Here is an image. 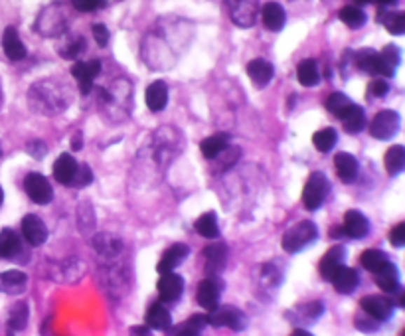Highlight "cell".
Listing matches in <instances>:
<instances>
[{
  "label": "cell",
  "instance_id": "obj_29",
  "mask_svg": "<svg viewBox=\"0 0 405 336\" xmlns=\"http://www.w3.org/2000/svg\"><path fill=\"white\" fill-rule=\"evenodd\" d=\"M296 79L298 83L305 87H315L320 81V74H318V65L315 60H305L296 67Z\"/></svg>",
  "mask_w": 405,
  "mask_h": 336
},
{
  "label": "cell",
  "instance_id": "obj_45",
  "mask_svg": "<svg viewBox=\"0 0 405 336\" xmlns=\"http://www.w3.org/2000/svg\"><path fill=\"white\" fill-rule=\"evenodd\" d=\"M93 38H95V42L99 46H105L109 42V30L105 28V24H95L93 26Z\"/></svg>",
  "mask_w": 405,
  "mask_h": 336
},
{
  "label": "cell",
  "instance_id": "obj_43",
  "mask_svg": "<svg viewBox=\"0 0 405 336\" xmlns=\"http://www.w3.org/2000/svg\"><path fill=\"white\" fill-rule=\"evenodd\" d=\"M390 241L395 248H404L405 246V224H397L392 231H390Z\"/></svg>",
  "mask_w": 405,
  "mask_h": 336
},
{
  "label": "cell",
  "instance_id": "obj_7",
  "mask_svg": "<svg viewBox=\"0 0 405 336\" xmlns=\"http://www.w3.org/2000/svg\"><path fill=\"white\" fill-rule=\"evenodd\" d=\"M362 311L368 316H372L373 321H390L394 316V303L390 297H364L362 299Z\"/></svg>",
  "mask_w": 405,
  "mask_h": 336
},
{
  "label": "cell",
  "instance_id": "obj_39",
  "mask_svg": "<svg viewBox=\"0 0 405 336\" xmlns=\"http://www.w3.org/2000/svg\"><path fill=\"white\" fill-rule=\"evenodd\" d=\"M385 24V30L394 36H401L405 32V14L401 12H394L387 16V20L383 22Z\"/></svg>",
  "mask_w": 405,
  "mask_h": 336
},
{
  "label": "cell",
  "instance_id": "obj_34",
  "mask_svg": "<svg viewBox=\"0 0 405 336\" xmlns=\"http://www.w3.org/2000/svg\"><path fill=\"white\" fill-rule=\"evenodd\" d=\"M352 105H354V103H352L350 99L346 98L344 93H332V95L327 99V109H329L334 117H338V119H342V117L350 111Z\"/></svg>",
  "mask_w": 405,
  "mask_h": 336
},
{
  "label": "cell",
  "instance_id": "obj_24",
  "mask_svg": "<svg viewBox=\"0 0 405 336\" xmlns=\"http://www.w3.org/2000/svg\"><path fill=\"white\" fill-rule=\"evenodd\" d=\"M146 326L154 330H170L172 326V316L166 311L163 303H154L146 311Z\"/></svg>",
  "mask_w": 405,
  "mask_h": 336
},
{
  "label": "cell",
  "instance_id": "obj_8",
  "mask_svg": "<svg viewBox=\"0 0 405 336\" xmlns=\"http://www.w3.org/2000/svg\"><path fill=\"white\" fill-rule=\"evenodd\" d=\"M208 325L228 326V328H233V330H241L245 326V316L233 307H221V309L216 307V309L210 311Z\"/></svg>",
  "mask_w": 405,
  "mask_h": 336
},
{
  "label": "cell",
  "instance_id": "obj_44",
  "mask_svg": "<svg viewBox=\"0 0 405 336\" xmlns=\"http://www.w3.org/2000/svg\"><path fill=\"white\" fill-rule=\"evenodd\" d=\"M387 91H390V86L385 79H373L370 83V93L373 98H383V95H387Z\"/></svg>",
  "mask_w": 405,
  "mask_h": 336
},
{
  "label": "cell",
  "instance_id": "obj_35",
  "mask_svg": "<svg viewBox=\"0 0 405 336\" xmlns=\"http://www.w3.org/2000/svg\"><path fill=\"white\" fill-rule=\"evenodd\" d=\"M362 265H364V269H368V271L376 273L378 269H382L383 265L387 263V255L380 250H366L362 253Z\"/></svg>",
  "mask_w": 405,
  "mask_h": 336
},
{
  "label": "cell",
  "instance_id": "obj_6",
  "mask_svg": "<svg viewBox=\"0 0 405 336\" xmlns=\"http://www.w3.org/2000/svg\"><path fill=\"white\" fill-rule=\"evenodd\" d=\"M24 190H26V194L30 196V200L36 202V204H50L52 202V198H54V190H52V186L50 182L46 180V176L38 173H32L26 176V180H24Z\"/></svg>",
  "mask_w": 405,
  "mask_h": 336
},
{
  "label": "cell",
  "instance_id": "obj_33",
  "mask_svg": "<svg viewBox=\"0 0 405 336\" xmlns=\"http://www.w3.org/2000/svg\"><path fill=\"white\" fill-rule=\"evenodd\" d=\"M336 139H338L336 130L332 129V127H327V129H320L315 133V137H313V145L317 147V151L329 152L334 149Z\"/></svg>",
  "mask_w": 405,
  "mask_h": 336
},
{
  "label": "cell",
  "instance_id": "obj_16",
  "mask_svg": "<svg viewBox=\"0 0 405 336\" xmlns=\"http://www.w3.org/2000/svg\"><path fill=\"white\" fill-rule=\"evenodd\" d=\"M344 260H346V250L342 248V246H336V248H332V250L320 260V275H322V279H327L330 281L332 279V275L338 271L340 267L344 265Z\"/></svg>",
  "mask_w": 405,
  "mask_h": 336
},
{
  "label": "cell",
  "instance_id": "obj_42",
  "mask_svg": "<svg viewBox=\"0 0 405 336\" xmlns=\"http://www.w3.org/2000/svg\"><path fill=\"white\" fill-rule=\"evenodd\" d=\"M71 4L79 12H93L103 4V0H71Z\"/></svg>",
  "mask_w": 405,
  "mask_h": 336
},
{
  "label": "cell",
  "instance_id": "obj_14",
  "mask_svg": "<svg viewBox=\"0 0 405 336\" xmlns=\"http://www.w3.org/2000/svg\"><path fill=\"white\" fill-rule=\"evenodd\" d=\"M330 281H332V285H334L336 293L348 295V293H352L356 287H358V283H360V275H358L356 269L342 265L338 271L332 275V279H330Z\"/></svg>",
  "mask_w": 405,
  "mask_h": 336
},
{
  "label": "cell",
  "instance_id": "obj_1",
  "mask_svg": "<svg viewBox=\"0 0 405 336\" xmlns=\"http://www.w3.org/2000/svg\"><path fill=\"white\" fill-rule=\"evenodd\" d=\"M318 236V228L315 222L310 220H303L295 224L293 228H289L283 236V250L287 253H298L303 251L307 246H310Z\"/></svg>",
  "mask_w": 405,
  "mask_h": 336
},
{
  "label": "cell",
  "instance_id": "obj_4",
  "mask_svg": "<svg viewBox=\"0 0 405 336\" xmlns=\"http://www.w3.org/2000/svg\"><path fill=\"white\" fill-rule=\"evenodd\" d=\"M399 115L392 111V109H385L380 111L376 117H373L372 125H370V135L378 141H387V139H394L399 130Z\"/></svg>",
  "mask_w": 405,
  "mask_h": 336
},
{
  "label": "cell",
  "instance_id": "obj_9",
  "mask_svg": "<svg viewBox=\"0 0 405 336\" xmlns=\"http://www.w3.org/2000/svg\"><path fill=\"white\" fill-rule=\"evenodd\" d=\"M71 74L79 83L81 93H89L93 79L101 74V62L99 60H89V62H76L71 65Z\"/></svg>",
  "mask_w": 405,
  "mask_h": 336
},
{
  "label": "cell",
  "instance_id": "obj_37",
  "mask_svg": "<svg viewBox=\"0 0 405 336\" xmlns=\"http://www.w3.org/2000/svg\"><path fill=\"white\" fill-rule=\"evenodd\" d=\"M338 18L350 28H362L366 24V14L358 6H344L338 12Z\"/></svg>",
  "mask_w": 405,
  "mask_h": 336
},
{
  "label": "cell",
  "instance_id": "obj_32",
  "mask_svg": "<svg viewBox=\"0 0 405 336\" xmlns=\"http://www.w3.org/2000/svg\"><path fill=\"white\" fill-rule=\"evenodd\" d=\"M342 123H344V129L348 133H360L366 127V115H364V109H360L358 105H352V109L342 117Z\"/></svg>",
  "mask_w": 405,
  "mask_h": 336
},
{
  "label": "cell",
  "instance_id": "obj_13",
  "mask_svg": "<svg viewBox=\"0 0 405 336\" xmlns=\"http://www.w3.org/2000/svg\"><path fill=\"white\" fill-rule=\"evenodd\" d=\"M344 234L352 239H362L368 236V231H370V222H368V217L364 216L362 212H356V210H350V212H346V216H344Z\"/></svg>",
  "mask_w": 405,
  "mask_h": 336
},
{
  "label": "cell",
  "instance_id": "obj_15",
  "mask_svg": "<svg viewBox=\"0 0 405 336\" xmlns=\"http://www.w3.org/2000/svg\"><path fill=\"white\" fill-rule=\"evenodd\" d=\"M2 48H4V54L12 62H20L26 58V46L20 40V36L16 32V28L8 26L4 30V36H2Z\"/></svg>",
  "mask_w": 405,
  "mask_h": 336
},
{
  "label": "cell",
  "instance_id": "obj_3",
  "mask_svg": "<svg viewBox=\"0 0 405 336\" xmlns=\"http://www.w3.org/2000/svg\"><path fill=\"white\" fill-rule=\"evenodd\" d=\"M226 8L233 24L240 28H252L257 14H259V2L257 0H226Z\"/></svg>",
  "mask_w": 405,
  "mask_h": 336
},
{
  "label": "cell",
  "instance_id": "obj_27",
  "mask_svg": "<svg viewBox=\"0 0 405 336\" xmlns=\"http://www.w3.org/2000/svg\"><path fill=\"white\" fill-rule=\"evenodd\" d=\"M385 170L390 176H397V174L404 173L405 168V147L401 145H394L385 151Z\"/></svg>",
  "mask_w": 405,
  "mask_h": 336
},
{
  "label": "cell",
  "instance_id": "obj_21",
  "mask_svg": "<svg viewBox=\"0 0 405 336\" xmlns=\"http://www.w3.org/2000/svg\"><path fill=\"white\" fill-rule=\"evenodd\" d=\"M373 275H376L378 287L382 289L383 293L392 295L399 289V271H397V267H395L392 261H387L382 269H378Z\"/></svg>",
  "mask_w": 405,
  "mask_h": 336
},
{
  "label": "cell",
  "instance_id": "obj_23",
  "mask_svg": "<svg viewBox=\"0 0 405 336\" xmlns=\"http://www.w3.org/2000/svg\"><path fill=\"white\" fill-rule=\"evenodd\" d=\"M228 147H230V137L226 133H216V135L202 141L200 151L204 154V159L212 161V159H218L221 152L228 151Z\"/></svg>",
  "mask_w": 405,
  "mask_h": 336
},
{
  "label": "cell",
  "instance_id": "obj_22",
  "mask_svg": "<svg viewBox=\"0 0 405 336\" xmlns=\"http://www.w3.org/2000/svg\"><path fill=\"white\" fill-rule=\"evenodd\" d=\"M144 101H146V107L158 113L166 107L168 103V89H166L165 81H153L151 86L146 87V93H144Z\"/></svg>",
  "mask_w": 405,
  "mask_h": 336
},
{
  "label": "cell",
  "instance_id": "obj_17",
  "mask_svg": "<svg viewBox=\"0 0 405 336\" xmlns=\"http://www.w3.org/2000/svg\"><path fill=\"white\" fill-rule=\"evenodd\" d=\"M334 168H336V174L342 182L350 184L356 180L358 176V161L352 156L350 152H338L334 156Z\"/></svg>",
  "mask_w": 405,
  "mask_h": 336
},
{
  "label": "cell",
  "instance_id": "obj_12",
  "mask_svg": "<svg viewBox=\"0 0 405 336\" xmlns=\"http://www.w3.org/2000/svg\"><path fill=\"white\" fill-rule=\"evenodd\" d=\"M219 291H221V287L218 285V279H216V277L204 279V281L198 285L196 289L198 304H200L202 309H206V311L216 309L219 303Z\"/></svg>",
  "mask_w": 405,
  "mask_h": 336
},
{
  "label": "cell",
  "instance_id": "obj_47",
  "mask_svg": "<svg viewBox=\"0 0 405 336\" xmlns=\"http://www.w3.org/2000/svg\"><path fill=\"white\" fill-rule=\"evenodd\" d=\"M378 4H382V6H392V4H395L397 0H376Z\"/></svg>",
  "mask_w": 405,
  "mask_h": 336
},
{
  "label": "cell",
  "instance_id": "obj_25",
  "mask_svg": "<svg viewBox=\"0 0 405 336\" xmlns=\"http://www.w3.org/2000/svg\"><path fill=\"white\" fill-rule=\"evenodd\" d=\"M204 255H206V271L210 275H218L221 269H224V263L228 260V250L224 243H214V246H208L204 250Z\"/></svg>",
  "mask_w": 405,
  "mask_h": 336
},
{
  "label": "cell",
  "instance_id": "obj_20",
  "mask_svg": "<svg viewBox=\"0 0 405 336\" xmlns=\"http://www.w3.org/2000/svg\"><path fill=\"white\" fill-rule=\"evenodd\" d=\"M188 253H190L188 246H184V243H176V246H172V248H168V251H165V255L160 257L156 269H158V273L174 271L176 267H178L182 261L186 260Z\"/></svg>",
  "mask_w": 405,
  "mask_h": 336
},
{
  "label": "cell",
  "instance_id": "obj_38",
  "mask_svg": "<svg viewBox=\"0 0 405 336\" xmlns=\"http://www.w3.org/2000/svg\"><path fill=\"white\" fill-rule=\"evenodd\" d=\"M208 325V316L202 315V316H192L188 323L184 325H180L182 328L178 330V335H200L202 332V328Z\"/></svg>",
  "mask_w": 405,
  "mask_h": 336
},
{
  "label": "cell",
  "instance_id": "obj_18",
  "mask_svg": "<svg viewBox=\"0 0 405 336\" xmlns=\"http://www.w3.org/2000/svg\"><path fill=\"white\" fill-rule=\"evenodd\" d=\"M261 18L263 24H265L271 32H279V30H283V26H285L287 22L285 8H283L279 2H267L261 8Z\"/></svg>",
  "mask_w": 405,
  "mask_h": 336
},
{
  "label": "cell",
  "instance_id": "obj_41",
  "mask_svg": "<svg viewBox=\"0 0 405 336\" xmlns=\"http://www.w3.org/2000/svg\"><path fill=\"white\" fill-rule=\"evenodd\" d=\"M382 58L387 62V65H390L392 69H395V67L399 65V62H401V52H399L395 46H387V48H383Z\"/></svg>",
  "mask_w": 405,
  "mask_h": 336
},
{
  "label": "cell",
  "instance_id": "obj_48",
  "mask_svg": "<svg viewBox=\"0 0 405 336\" xmlns=\"http://www.w3.org/2000/svg\"><path fill=\"white\" fill-rule=\"evenodd\" d=\"M358 4H368V2H372V0H356Z\"/></svg>",
  "mask_w": 405,
  "mask_h": 336
},
{
  "label": "cell",
  "instance_id": "obj_26",
  "mask_svg": "<svg viewBox=\"0 0 405 336\" xmlns=\"http://www.w3.org/2000/svg\"><path fill=\"white\" fill-rule=\"evenodd\" d=\"M247 74H249L255 86L263 87L267 86L271 81V77H273V65L265 62V60H252L247 64Z\"/></svg>",
  "mask_w": 405,
  "mask_h": 336
},
{
  "label": "cell",
  "instance_id": "obj_28",
  "mask_svg": "<svg viewBox=\"0 0 405 336\" xmlns=\"http://www.w3.org/2000/svg\"><path fill=\"white\" fill-rule=\"evenodd\" d=\"M28 277L22 271H4L0 273V291L4 293H22L26 289Z\"/></svg>",
  "mask_w": 405,
  "mask_h": 336
},
{
  "label": "cell",
  "instance_id": "obj_40",
  "mask_svg": "<svg viewBox=\"0 0 405 336\" xmlns=\"http://www.w3.org/2000/svg\"><path fill=\"white\" fill-rule=\"evenodd\" d=\"M91 180H93V174H91V168H89L88 164H81V166H77L76 176H74V180H71V184H69V186H77V188H83V186L91 184Z\"/></svg>",
  "mask_w": 405,
  "mask_h": 336
},
{
  "label": "cell",
  "instance_id": "obj_36",
  "mask_svg": "<svg viewBox=\"0 0 405 336\" xmlns=\"http://www.w3.org/2000/svg\"><path fill=\"white\" fill-rule=\"evenodd\" d=\"M28 323V304L16 303L12 307L11 318H8V332H20Z\"/></svg>",
  "mask_w": 405,
  "mask_h": 336
},
{
  "label": "cell",
  "instance_id": "obj_5",
  "mask_svg": "<svg viewBox=\"0 0 405 336\" xmlns=\"http://www.w3.org/2000/svg\"><path fill=\"white\" fill-rule=\"evenodd\" d=\"M356 65L360 67L362 72L372 74V76H383V77H394L395 69H392L387 62L383 60L382 54L373 52V50H360L356 54Z\"/></svg>",
  "mask_w": 405,
  "mask_h": 336
},
{
  "label": "cell",
  "instance_id": "obj_31",
  "mask_svg": "<svg viewBox=\"0 0 405 336\" xmlns=\"http://www.w3.org/2000/svg\"><path fill=\"white\" fill-rule=\"evenodd\" d=\"M194 229H196V231L200 234V236H202V238L216 239V238H218V234H219L218 217H216V214H212V212H208V214L200 216L196 220V222H194Z\"/></svg>",
  "mask_w": 405,
  "mask_h": 336
},
{
  "label": "cell",
  "instance_id": "obj_19",
  "mask_svg": "<svg viewBox=\"0 0 405 336\" xmlns=\"http://www.w3.org/2000/svg\"><path fill=\"white\" fill-rule=\"evenodd\" d=\"M77 166L79 164H77L76 159L71 154L64 152L62 156H57V161L54 163V178L60 184L69 186L71 180H74V176H76Z\"/></svg>",
  "mask_w": 405,
  "mask_h": 336
},
{
  "label": "cell",
  "instance_id": "obj_2",
  "mask_svg": "<svg viewBox=\"0 0 405 336\" xmlns=\"http://www.w3.org/2000/svg\"><path fill=\"white\" fill-rule=\"evenodd\" d=\"M330 190V182L327 178V174L322 173H313L308 176L305 190H303V204L307 210L315 212L318 208L324 204L327 194Z\"/></svg>",
  "mask_w": 405,
  "mask_h": 336
},
{
  "label": "cell",
  "instance_id": "obj_11",
  "mask_svg": "<svg viewBox=\"0 0 405 336\" xmlns=\"http://www.w3.org/2000/svg\"><path fill=\"white\" fill-rule=\"evenodd\" d=\"M22 236L30 246L38 248L48 239V228L36 214H28L22 217Z\"/></svg>",
  "mask_w": 405,
  "mask_h": 336
},
{
  "label": "cell",
  "instance_id": "obj_49",
  "mask_svg": "<svg viewBox=\"0 0 405 336\" xmlns=\"http://www.w3.org/2000/svg\"><path fill=\"white\" fill-rule=\"evenodd\" d=\"M2 200H4V192H2V188H0V206H2Z\"/></svg>",
  "mask_w": 405,
  "mask_h": 336
},
{
  "label": "cell",
  "instance_id": "obj_30",
  "mask_svg": "<svg viewBox=\"0 0 405 336\" xmlns=\"http://www.w3.org/2000/svg\"><path fill=\"white\" fill-rule=\"evenodd\" d=\"M20 251V239L12 229L0 231V260H12Z\"/></svg>",
  "mask_w": 405,
  "mask_h": 336
},
{
  "label": "cell",
  "instance_id": "obj_46",
  "mask_svg": "<svg viewBox=\"0 0 405 336\" xmlns=\"http://www.w3.org/2000/svg\"><path fill=\"white\" fill-rule=\"evenodd\" d=\"M293 335L295 336H310V332H308V330H303V328H295V330H293Z\"/></svg>",
  "mask_w": 405,
  "mask_h": 336
},
{
  "label": "cell",
  "instance_id": "obj_10",
  "mask_svg": "<svg viewBox=\"0 0 405 336\" xmlns=\"http://www.w3.org/2000/svg\"><path fill=\"white\" fill-rule=\"evenodd\" d=\"M160 281H158V295L165 303H176L180 299V295L184 291V279L176 273H160Z\"/></svg>",
  "mask_w": 405,
  "mask_h": 336
}]
</instances>
